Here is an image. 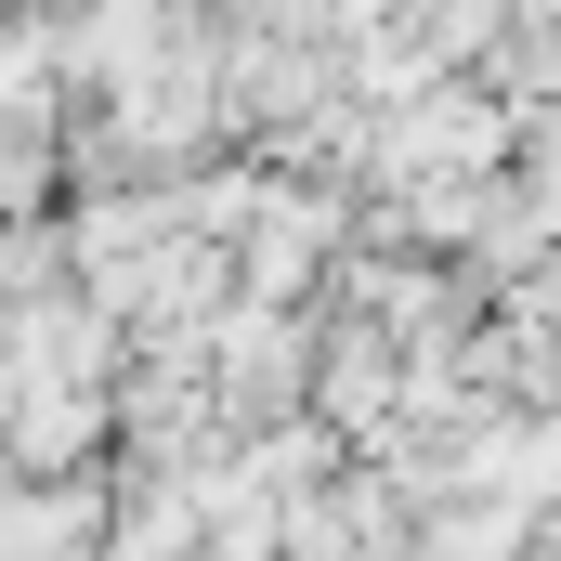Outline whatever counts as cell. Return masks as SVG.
Returning <instances> with one entry per match:
<instances>
[{
    "mask_svg": "<svg viewBox=\"0 0 561 561\" xmlns=\"http://www.w3.org/2000/svg\"><path fill=\"white\" fill-rule=\"evenodd\" d=\"M313 419L353 444V470L405 431V340L366 327V313H327V353H313Z\"/></svg>",
    "mask_w": 561,
    "mask_h": 561,
    "instance_id": "obj_1",
    "label": "cell"
}]
</instances>
